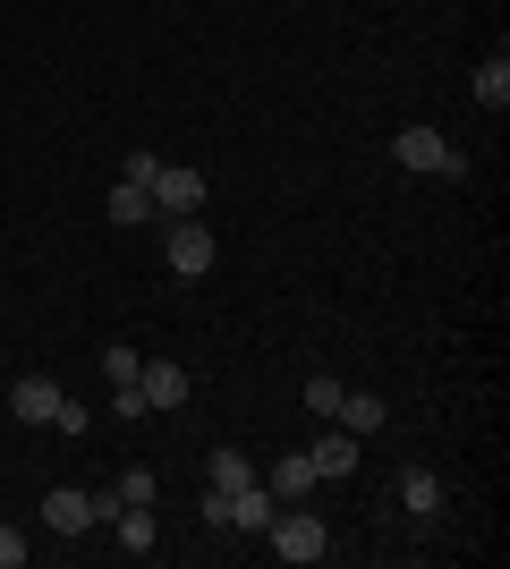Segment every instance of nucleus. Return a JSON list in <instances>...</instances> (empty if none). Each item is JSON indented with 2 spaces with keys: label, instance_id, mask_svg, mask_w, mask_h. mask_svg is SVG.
<instances>
[{
  "label": "nucleus",
  "instance_id": "1",
  "mask_svg": "<svg viewBox=\"0 0 510 569\" xmlns=\"http://www.w3.org/2000/svg\"><path fill=\"white\" fill-rule=\"evenodd\" d=\"M264 545L281 552V561H290V569H307V561H323V552H332V527H323L316 510H307V501H290V510H272Z\"/></svg>",
  "mask_w": 510,
  "mask_h": 569
},
{
  "label": "nucleus",
  "instance_id": "2",
  "mask_svg": "<svg viewBox=\"0 0 510 569\" xmlns=\"http://www.w3.org/2000/svg\"><path fill=\"white\" fill-rule=\"evenodd\" d=\"M391 162L426 170V179H468V153L442 137V128H400V137H391Z\"/></svg>",
  "mask_w": 510,
  "mask_h": 569
},
{
  "label": "nucleus",
  "instance_id": "3",
  "mask_svg": "<svg viewBox=\"0 0 510 569\" xmlns=\"http://www.w3.org/2000/svg\"><path fill=\"white\" fill-rule=\"evenodd\" d=\"M111 519V493H86V485H51L43 493V527L51 536H94Z\"/></svg>",
  "mask_w": 510,
  "mask_h": 569
},
{
  "label": "nucleus",
  "instance_id": "4",
  "mask_svg": "<svg viewBox=\"0 0 510 569\" xmlns=\"http://www.w3.org/2000/svg\"><path fill=\"white\" fill-rule=\"evenodd\" d=\"M213 230H204V221H170V247H162V263H170V281H204V272H213Z\"/></svg>",
  "mask_w": 510,
  "mask_h": 569
},
{
  "label": "nucleus",
  "instance_id": "5",
  "mask_svg": "<svg viewBox=\"0 0 510 569\" xmlns=\"http://www.w3.org/2000/svg\"><path fill=\"white\" fill-rule=\"evenodd\" d=\"M137 391H146V417H162V408H188L196 375L179 357H146V366H137Z\"/></svg>",
  "mask_w": 510,
  "mask_h": 569
},
{
  "label": "nucleus",
  "instance_id": "6",
  "mask_svg": "<svg viewBox=\"0 0 510 569\" xmlns=\"http://www.w3.org/2000/svg\"><path fill=\"white\" fill-rule=\"evenodd\" d=\"M153 213L162 221H188V213H204V170H153Z\"/></svg>",
  "mask_w": 510,
  "mask_h": 569
},
{
  "label": "nucleus",
  "instance_id": "7",
  "mask_svg": "<svg viewBox=\"0 0 510 569\" xmlns=\"http://www.w3.org/2000/svg\"><path fill=\"white\" fill-rule=\"evenodd\" d=\"M60 400H69V391H60L51 375H26L18 391H9V408H18V426H51V417H60Z\"/></svg>",
  "mask_w": 510,
  "mask_h": 569
},
{
  "label": "nucleus",
  "instance_id": "8",
  "mask_svg": "<svg viewBox=\"0 0 510 569\" xmlns=\"http://www.w3.org/2000/svg\"><path fill=\"white\" fill-rule=\"evenodd\" d=\"M332 426H340V433H358V442H366V433H383V426H391V400H374V391H340Z\"/></svg>",
  "mask_w": 510,
  "mask_h": 569
},
{
  "label": "nucleus",
  "instance_id": "9",
  "mask_svg": "<svg viewBox=\"0 0 510 569\" xmlns=\"http://www.w3.org/2000/svg\"><path fill=\"white\" fill-rule=\"evenodd\" d=\"M264 485H272V501H281V510H290V501H307V493H316L323 476H316V459H307V451H290V459H281V468L264 476Z\"/></svg>",
  "mask_w": 510,
  "mask_h": 569
},
{
  "label": "nucleus",
  "instance_id": "10",
  "mask_svg": "<svg viewBox=\"0 0 510 569\" xmlns=\"http://www.w3.org/2000/svg\"><path fill=\"white\" fill-rule=\"evenodd\" d=\"M102 213L120 221V230H137V221H153V188H137V179H120V188L102 196Z\"/></svg>",
  "mask_w": 510,
  "mask_h": 569
},
{
  "label": "nucleus",
  "instance_id": "11",
  "mask_svg": "<svg viewBox=\"0 0 510 569\" xmlns=\"http://www.w3.org/2000/svg\"><path fill=\"white\" fill-rule=\"evenodd\" d=\"M400 510L434 519V510H442V476H426V468H400Z\"/></svg>",
  "mask_w": 510,
  "mask_h": 569
},
{
  "label": "nucleus",
  "instance_id": "12",
  "mask_svg": "<svg viewBox=\"0 0 510 569\" xmlns=\"http://www.w3.org/2000/svg\"><path fill=\"white\" fill-rule=\"evenodd\" d=\"M307 459H316V476H358V433H323Z\"/></svg>",
  "mask_w": 510,
  "mask_h": 569
},
{
  "label": "nucleus",
  "instance_id": "13",
  "mask_svg": "<svg viewBox=\"0 0 510 569\" xmlns=\"http://www.w3.org/2000/svg\"><path fill=\"white\" fill-rule=\"evenodd\" d=\"M477 102H486V111H502V102H510V51H493L486 69H477Z\"/></svg>",
  "mask_w": 510,
  "mask_h": 569
},
{
  "label": "nucleus",
  "instance_id": "14",
  "mask_svg": "<svg viewBox=\"0 0 510 569\" xmlns=\"http://www.w3.org/2000/svg\"><path fill=\"white\" fill-rule=\"evenodd\" d=\"M239 485H256V468H247V451L221 442V451H213V493H239Z\"/></svg>",
  "mask_w": 510,
  "mask_h": 569
},
{
  "label": "nucleus",
  "instance_id": "15",
  "mask_svg": "<svg viewBox=\"0 0 510 569\" xmlns=\"http://www.w3.org/2000/svg\"><path fill=\"white\" fill-rule=\"evenodd\" d=\"M162 485H153V468L137 459V468H120V485H111V501H153Z\"/></svg>",
  "mask_w": 510,
  "mask_h": 569
},
{
  "label": "nucleus",
  "instance_id": "16",
  "mask_svg": "<svg viewBox=\"0 0 510 569\" xmlns=\"http://www.w3.org/2000/svg\"><path fill=\"white\" fill-rule=\"evenodd\" d=\"M298 400H307V417H332V408H340V382H332V375H307V391H298Z\"/></svg>",
  "mask_w": 510,
  "mask_h": 569
},
{
  "label": "nucleus",
  "instance_id": "17",
  "mask_svg": "<svg viewBox=\"0 0 510 569\" xmlns=\"http://www.w3.org/2000/svg\"><path fill=\"white\" fill-rule=\"evenodd\" d=\"M137 366H146V357L128 349V340H111V349H102V375H111V382H137Z\"/></svg>",
  "mask_w": 510,
  "mask_h": 569
},
{
  "label": "nucleus",
  "instance_id": "18",
  "mask_svg": "<svg viewBox=\"0 0 510 569\" xmlns=\"http://www.w3.org/2000/svg\"><path fill=\"white\" fill-rule=\"evenodd\" d=\"M51 426H60V433H77V442H86V426H94V408H77V400H60V417H51Z\"/></svg>",
  "mask_w": 510,
  "mask_h": 569
},
{
  "label": "nucleus",
  "instance_id": "19",
  "mask_svg": "<svg viewBox=\"0 0 510 569\" xmlns=\"http://www.w3.org/2000/svg\"><path fill=\"white\" fill-rule=\"evenodd\" d=\"M26 561V545H18V527H0V569H18Z\"/></svg>",
  "mask_w": 510,
  "mask_h": 569
}]
</instances>
